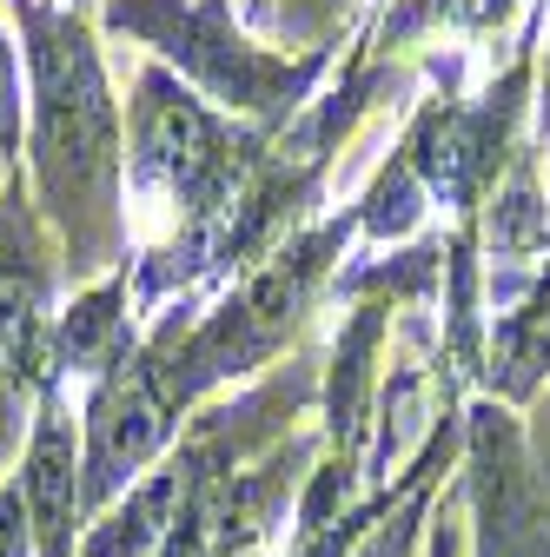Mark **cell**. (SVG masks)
Instances as JSON below:
<instances>
[{
    "mask_svg": "<svg viewBox=\"0 0 550 557\" xmlns=\"http://www.w3.org/2000/svg\"><path fill=\"white\" fill-rule=\"evenodd\" d=\"M27 53V166L74 272H100L126 239V126L80 8L8 0Z\"/></svg>",
    "mask_w": 550,
    "mask_h": 557,
    "instance_id": "cell-1",
    "label": "cell"
},
{
    "mask_svg": "<svg viewBox=\"0 0 550 557\" xmlns=\"http://www.w3.org/2000/svg\"><path fill=\"white\" fill-rule=\"evenodd\" d=\"M246 166H252V139L233 133L205 100L179 87V74L147 66L133 81L126 100V193L133 206H160L179 220L173 246L160 252L166 265L153 272V293L173 286L179 272L205 265V252L220 259V226L233 233L239 206H246Z\"/></svg>",
    "mask_w": 550,
    "mask_h": 557,
    "instance_id": "cell-2",
    "label": "cell"
},
{
    "mask_svg": "<svg viewBox=\"0 0 550 557\" xmlns=\"http://www.w3.org/2000/svg\"><path fill=\"white\" fill-rule=\"evenodd\" d=\"M107 27L153 47L166 60V74L192 81L226 113L286 120L318 81V53L286 60V53L252 47L226 0H107Z\"/></svg>",
    "mask_w": 550,
    "mask_h": 557,
    "instance_id": "cell-3",
    "label": "cell"
},
{
    "mask_svg": "<svg viewBox=\"0 0 550 557\" xmlns=\"http://www.w3.org/2000/svg\"><path fill=\"white\" fill-rule=\"evenodd\" d=\"M173 432H179V405L166 398L147 345L133 359H120L107 379L87 385V405H80V458H87V524L120 498L133 492L166 451H173Z\"/></svg>",
    "mask_w": 550,
    "mask_h": 557,
    "instance_id": "cell-4",
    "label": "cell"
},
{
    "mask_svg": "<svg viewBox=\"0 0 550 557\" xmlns=\"http://www.w3.org/2000/svg\"><path fill=\"white\" fill-rule=\"evenodd\" d=\"M21 505L34 524L40 557H80L87 537V458H80V418L66 405V385L47 379L27 418V445H21Z\"/></svg>",
    "mask_w": 550,
    "mask_h": 557,
    "instance_id": "cell-5",
    "label": "cell"
},
{
    "mask_svg": "<svg viewBox=\"0 0 550 557\" xmlns=\"http://www.w3.org/2000/svg\"><path fill=\"white\" fill-rule=\"evenodd\" d=\"M53 379V312H47V265L8 226L0 233V451L21 438L34 398Z\"/></svg>",
    "mask_w": 550,
    "mask_h": 557,
    "instance_id": "cell-6",
    "label": "cell"
},
{
    "mask_svg": "<svg viewBox=\"0 0 550 557\" xmlns=\"http://www.w3.org/2000/svg\"><path fill=\"white\" fill-rule=\"evenodd\" d=\"M179 498H186V465H179V445L133 484L120 492L80 537V557H153L166 537H173V518H179Z\"/></svg>",
    "mask_w": 550,
    "mask_h": 557,
    "instance_id": "cell-7",
    "label": "cell"
},
{
    "mask_svg": "<svg viewBox=\"0 0 550 557\" xmlns=\"http://www.w3.org/2000/svg\"><path fill=\"white\" fill-rule=\"evenodd\" d=\"M140 345H133V319H126V272L100 278L93 293H80L53 319V379H107L120 359H133Z\"/></svg>",
    "mask_w": 550,
    "mask_h": 557,
    "instance_id": "cell-8",
    "label": "cell"
},
{
    "mask_svg": "<svg viewBox=\"0 0 550 557\" xmlns=\"http://www.w3.org/2000/svg\"><path fill=\"white\" fill-rule=\"evenodd\" d=\"M477 511H485V557H543L537 511L511 438L498 432V411H477Z\"/></svg>",
    "mask_w": 550,
    "mask_h": 557,
    "instance_id": "cell-9",
    "label": "cell"
},
{
    "mask_svg": "<svg viewBox=\"0 0 550 557\" xmlns=\"http://www.w3.org/2000/svg\"><path fill=\"white\" fill-rule=\"evenodd\" d=\"M21 53L8 40V27H0V160L21 153Z\"/></svg>",
    "mask_w": 550,
    "mask_h": 557,
    "instance_id": "cell-10",
    "label": "cell"
},
{
    "mask_svg": "<svg viewBox=\"0 0 550 557\" xmlns=\"http://www.w3.org/2000/svg\"><path fill=\"white\" fill-rule=\"evenodd\" d=\"M0 557H40L27 505H21V484H0Z\"/></svg>",
    "mask_w": 550,
    "mask_h": 557,
    "instance_id": "cell-11",
    "label": "cell"
},
{
    "mask_svg": "<svg viewBox=\"0 0 550 557\" xmlns=\"http://www.w3.org/2000/svg\"><path fill=\"white\" fill-rule=\"evenodd\" d=\"M404 544H411V524H398V531H378L359 557H404Z\"/></svg>",
    "mask_w": 550,
    "mask_h": 557,
    "instance_id": "cell-12",
    "label": "cell"
},
{
    "mask_svg": "<svg viewBox=\"0 0 550 557\" xmlns=\"http://www.w3.org/2000/svg\"><path fill=\"white\" fill-rule=\"evenodd\" d=\"M60 8H87V0H60Z\"/></svg>",
    "mask_w": 550,
    "mask_h": 557,
    "instance_id": "cell-13",
    "label": "cell"
},
{
    "mask_svg": "<svg viewBox=\"0 0 550 557\" xmlns=\"http://www.w3.org/2000/svg\"><path fill=\"white\" fill-rule=\"evenodd\" d=\"M239 557H259V550H239Z\"/></svg>",
    "mask_w": 550,
    "mask_h": 557,
    "instance_id": "cell-14",
    "label": "cell"
}]
</instances>
